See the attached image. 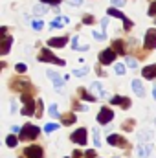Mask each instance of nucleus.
<instances>
[{"label":"nucleus","mask_w":156,"mask_h":158,"mask_svg":"<svg viewBox=\"0 0 156 158\" xmlns=\"http://www.w3.org/2000/svg\"><path fill=\"white\" fill-rule=\"evenodd\" d=\"M114 59H116V52H114L112 48L103 50V52L99 53V63H101V64H110V63H114Z\"/></svg>","instance_id":"obj_4"},{"label":"nucleus","mask_w":156,"mask_h":158,"mask_svg":"<svg viewBox=\"0 0 156 158\" xmlns=\"http://www.w3.org/2000/svg\"><path fill=\"white\" fill-rule=\"evenodd\" d=\"M132 90H134V94L136 96H145V90H143V85H142V81L140 79H132Z\"/></svg>","instance_id":"obj_14"},{"label":"nucleus","mask_w":156,"mask_h":158,"mask_svg":"<svg viewBox=\"0 0 156 158\" xmlns=\"http://www.w3.org/2000/svg\"><path fill=\"white\" fill-rule=\"evenodd\" d=\"M109 15H110V17H117L119 20H123V24H125V31H129V30L132 28V22H130L121 11H117V9H114V7H110V9H109Z\"/></svg>","instance_id":"obj_6"},{"label":"nucleus","mask_w":156,"mask_h":158,"mask_svg":"<svg viewBox=\"0 0 156 158\" xmlns=\"http://www.w3.org/2000/svg\"><path fill=\"white\" fill-rule=\"evenodd\" d=\"M83 22H84V24H92V22H94V17H92V15H84V17H83Z\"/></svg>","instance_id":"obj_33"},{"label":"nucleus","mask_w":156,"mask_h":158,"mask_svg":"<svg viewBox=\"0 0 156 158\" xmlns=\"http://www.w3.org/2000/svg\"><path fill=\"white\" fill-rule=\"evenodd\" d=\"M33 109H35V101H30V103H26V107L22 109V114H24V116H33V114H37Z\"/></svg>","instance_id":"obj_18"},{"label":"nucleus","mask_w":156,"mask_h":158,"mask_svg":"<svg viewBox=\"0 0 156 158\" xmlns=\"http://www.w3.org/2000/svg\"><path fill=\"white\" fill-rule=\"evenodd\" d=\"M39 59L40 63H53V64H59V66H63L64 64V61L63 59H59V57H55L50 50H40V53H39Z\"/></svg>","instance_id":"obj_2"},{"label":"nucleus","mask_w":156,"mask_h":158,"mask_svg":"<svg viewBox=\"0 0 156 158\" xmlns=\"http://www.w3.org/2000/svg\"><path fill=\"white\" fill-rule=\"evenodd\" d=\"M64 24H68V17H59L51 22V28H63Z\"/></svg>","instance_id":"obj_20"},{"label":"nucleus","mask_w":156,"mask_h":158,"mask_svg":"<svg viewBox=\"0 0 156 158\" xmlns=\"http://www.w3.org/2000/svg\"><path fill=\"white\" fill-rule=\"evenodd\" d=\"M66 42H68V39H66V37H55V39H50V40H48V46H51V48H63Z\"/></svg>","instance_id":"obj_12"},{"label":"nucleus","mask_w":156,"mask_h":158,"mask_svg":"<svg viewBox=\"0 0 156 158\" xmlns=\"http://www.w3.org/2000/svg\"><path fill=\"white\" fill-rule=\"evenodd\" d=\"M110 103H112V105H121L123 110H127V109L130 107V99H129V98H121V96H114V98L110 99Z\"/></svg>","instance_id":"obj_11"},{"label":"nucleus","mask_w":156,"mask_h":158,"mask_svg":"<svg viewBox=\"0 0 156 158\" xmlns=\"http://www.w3.org/2000/svg\"><path fill=\"white\" fill-rule=\"evenodd\" d=\"M132 127H134V119H127V121L123 123V129H125V131H132Z\"/></svg>","instance_id":"obj_31"},{"label":"nucleus","mask_w":156,"mask_h":158,"mask_svg":"<svg viewBox=\"0 0 156 158\" xmlns=\"http://www.w3.org/2000/svg\"><path fill=\"white\" fill-rule=\"evenodd\" d=\"M123 4H125V0H112V6H117V7L123 6Z\"/></svg>","instance_id":"obj_42"},{"label":"nucleus","mask_w":156,"mask_h":158,"mask_svg":"<svg viewBox=\"0 0 156 158\" xmlns=\"http://www.w3.org/2000/svg\"><path fill=\"white\" fill-rule=\"evenodd\" d=\"M72 48H74V50H79V52L88 50V46H81V44H79V37H77V35L74 37V40H72Z\"/></svg>","instance_id":"obj_23"},{"label":"nucleus","mask_w":156,"mask_h":158,"mask_svg":"<svg viewBox=\"0 0 156 158\" xmlns=\"http://www.w3.org/2000/svg\"><path fill=\"white\" fill-rule=\"evenodd\" d=\"M149 15H151V17H154L156 15V2L151 4V7H149Z\"/></svg>","instance_id":"obj_36"},{"label":"nucleus","mask_w":156,"mask_h":158,"mask_svg":"<svg viewBox=\"0 0 156 158\" xmlns=\"http://www.w3.org/2000/svg\"><path fill=\"white\" fill-rule=\"evenodd\" d=\"M17 72H18V74H24V72H26V64H24V63H18V64H17Z\"/></svg>","instance_id":"obj_34"},{"label":"nucleus","mask_w":156,"mask_h":158,"mask_svg":"<svg viewBox=\"0 0 156 158\" xmlns=\"http://www.w3.org/2000/svg\"><path fill=\"white\" fill-rule=\"evenodd\" d=\"M114 118V112L110 110V109H103L99 114H97V121L101 123V125H107V123H110Z\"/></svg>","instance_id":"obj_7"},{"label":"nucleus","mask_w":156,"mask_h":158,"mask_svg":"<svg viewBox=\"0 0 156 158\" xmlns=\"http://www.w3.org/2000/svg\"><path fill=\"white\" fill-rule=\"evenodd\" d=\"M88 72V68H81V70H74V76H84Z\"/></svg>","instance_id":"obj_37"},{"label":"nucleus","mask_w":156,"mask_h":158,"mask_svg":"<svg viewBox=\"0 0 156 158\" xmlns=\"http://www.w3.org/2000/svg\"><path fill=\"white\" fill-rule=\"evenodd\" d=\"M42 28H44V24H42L40 20H35V22H33V30H42Z\"/></svg>","instance_id":"obj_38"},{"label":"nucleus","mask_w":156,"mask_h":158,"mask_svg":"<svg viewBox=\"0 0 156 158\" xmlns=\"http://www.w3.org/2000/svg\"><path fill=\"white\" fill-rule=\"evenodd\" d=\"M40 134V129L37 125H24L22 127V131H20V140H24V142H30V140H35L37 136Z\"/></svg>","instance_id":"obj_1"},{"label":"nucleus","mask_w":156,"mask_h":158,"mask_svg":"<svg viewBox=\"0 0 156 158\" xmlns=\"http://www.w3.org/2000/svg\"><path fill=\"white\" fill-rule=\"evenodd\" d=\"M90 90H94V92H97V96H105V90H103V86L96 81V83H92L90 85Z\"/></svg>","instance_id":"obj_22"},{"label":"nucleus","mask_w":156,"mask_h":158,"mask_svg":"<svg viewBox=\"0 0 156 158\" xmlns=\"http://www.w3.org/2000/svg\"><path fill=\"white\" fill-rule=\"evenodd\" d=\"M127 64H129L130 68H136V66H138V61L132 59V57H127Z\"/></svg>","instance_id":"obj_32"},{"label":"nucleus","mask_w":156,"mask_h":158,"mask_svg":"<svg viewBox=\"0 0 156 158\" xmlns=\"http://www.w3.org/2000/svg\"><path fill=\"white\" fill-rule=\"evenodd\" d=\"M145 48H149V50H154L156 48V30H147V33H145Z\"/></svg>","instance_id":"obj_9"},{"label":"nucleus","mask_w":156,"mask_h":158,"mask_svg":"<svg viewBox=\"0 0 156 158\" xmlns=\"http://www.w3.org/2000/svg\"><path fill=\"white\" fill-rule=\"evenodd\" d=\"M50 116L51 118H59V110H57V105H50Z\"/></svg>","instance_id":"obj_27"},{"label":"nucleus","mask_w":156,"mask_h":158,"mask_svg":"<svg viewBox=\"0 0 156 158\" xmlns=\"http://www.w3.org/2000/svg\"><path fill=\"white\" fill-rule=\"evenodd\" d=\"M11 131H13V134H15V132H20V131H22V129H20V127H18V125H13V127H11Z\"/></svg>","instance_id":"obj_44"},{"label":"nucleus","mask_w":156,"mask_h":158,"mask_svg":"<svg viewBox=\"0 0 156 158\" xmlns=\"http://www.w3.org/2000/svg\"><path fill=\"white\" fill-rule=\"evenodd\" d=\"M138 156L140 158H149L151 156V145H140V147H138Z\"/></svg>","instance_id":"obj_17"},{"label":"nucleus","mask_w":156,"mask_h":158,"mask_svg":"<svg viewBox=\"0 0 156 158\" xmlns=\"http://www.w3.org/2000/svg\"><path fill=\"white\" fill-rule=\"evenodd\" d=\"M84 158H96V151H94V149H88V151L84 153Z\"/></svg>","instance_id":"obj_35"},{"label":"nucleus","mask_w":156,"mask_h":158,"mask_svg":"<svg viewBox=\"0 0 156 158\" xmlns=\"http://www.w3.org/2000/svg\"><path fill=\"white\" fill-rule=\"evenodd\" d=\"M11 42H13V37L11 35H7V37H4V44H2V55H6L7 52H9V48H11Z\"/></svg>","instance_id":"obj_19"},{"label":"nucleus","mask_w":156,"mask_h":158,"mask_svg":"<svg viewBox=\"0 0 156 158\" xmlns=\"http://www.w3.org/2000/svg\"><path fill=\"white\" fill-rule=\"evenodd\" d=\"M9 86L11 88H15V90H22V94H31L33 92V86L30 85V81H26V79H15V81H11L9 83Z\"/></svg>","instance_id":"obj_3"},{"label":"nucleus","mask_w":156,"mask_h":158,"mask_svg":"<svg viewBox=\"0 0 156 158\" xmlns=\"http://www.w3.org/2000/svg\"><path fill=\"white\" fill-rule=\"evenodd\" d=\"M79 94H81V98H83L84 101H90V103H92V101H96V98H94V96H90L84 88H79Z\"/></svg>","instance_id":"obj_24"},{"label":"nucleus","mask_w":156,"mask_h":158,"mask_svg":"<svg viewBox=\"0 0 156 158\" xmlns=\"http://www.w3.org/2000/svg\"><path fill=\"white\" fill-rule=\"evenodd\" d=\"M114 72H116L117 76H123V74H125V66H123V64H119V63H117L116 66H114Z\"/></svg>","instance_id":"obj_30"},{"label":"nucleus","mask_w":156,"mask_h":158,"mask_svg":"<svg viewBox=\"0 0 156 158\" xmlns=\"http://www.w3.org/2000/svg\"><path fill=\"white\" fill-rule=\"evenodd\" d=\"M74 158H83V155H81V151H74Z\"/></svg>","instance_id":"obj_45"},{"label":"nucleus","mask_w":156,"mask_h":158,"mask_svg":"<svg viewBox=\"0 0 156 158\" xmlns=\"http://www.w3.org/2000/svg\"><path fill=\"white\" fill-rule=\"evenodd\" d=\"M70 138H72V142H76V143H79V145H84V143H86V129H83V127L77 129Z\"/></svg>","instance_id":"obj_8"},{"label":"nucleus","mask_w":156,"mask_h":158,"mask_svg":"<svg viewBox=\"0 0 156 158\" xmlns=\"http://www.w3.org/2000/svg\"><path fill=\"white\" fill-rule=\"evenodd\" d=\"M48 76L51 77V81H53V86H55V88H61V86L64 85V79L59 77V76H57V74H55L53 70H48Z\"/></svg>","instance_id":"obj_15"},{"label":"nucleus","mask_w":156,"mask_h":158,"mask_svg":"<svg viewBox=\"0 0 156 158\" xmlns=\"http://www.w3.org/2000/svg\"><path fill=\"white\" fill-rule=\"evenodd\" d=\"M109 143H110V145H117V147H129L127 140H125L123 136H119V134H110V136H109Z\"/></svg>","instance_id":"obj_10"},{"label":"nucleus","mask_w":156,"mask_h":158,"mask_svg":"<svg viewBox=\"0 0 156 158\" xmlns=\"http://www.w3.org/2000/svg\"><path fill=\"white\" fill-rule=\"evenodd\" d=\"M92 132H94V143H96V147H99V145H101V138H99V131H97V129H94Z\"/></svg>","instance_id":"obj_29"},{"label":"nucleus","mask_w":156,"mask_h":158,"mask_svg":"<svg viewBox=\"0 0 156 158\" xmlns=\"http://www.w3.org/2000/svg\"><path fill=\"white\" fill-rule=\"evenodd\" d=\"M149 138H151V132H142V134H140V140H142V142H145V140H149Z\"/></svg>","instance_id":"obj_39"},{"label":"nucleus","mask_w":156,"mask_h":158,"mask_svg":"<svg viewBox=\"0 0 156 158\" xmlns=\"http://www.w3.org/2000/svg\"><path fill=\"white\" fill-rule=\"evenodd\" d=\"M22 153H24L26 158H42L44 156V155H42V149H40L39 145H30V147H26Z\"/></svg>","instance_id":"obj_5"},{"label":"nucleus","mask_w":156,"mask_h":158,"mask_svg":"<svg viewBox=\"0 0 156 158\" xmlns=\"http://www.w3.org/2000/svg\"><path fill=\"white\" fill-rule=\"evenodd\" d=\"M33 13L35 15H44V13H48V7L46 6H35L33 7Z\"/></svg>","instance_id":"obj_26"},{"label":"nucleus","mask_w":156,"mask_h":158,"mask_svg":"<svg viewBox=\"0 0 156 158\" xmlns=\"http://www.w3.org/2000/svg\"><path fill=\"white\" fill-rule=\"evenodd\" d=\"M153 92H154V99H156V86H154V90H153Z\"/></svg>","instance_id":"obj_46"},{"label":"nucleus","mask_w":156,"mask_h":158,"mask_svg":"<svg viewBox=\"0 0 156 158\" xmlns=\"http://www.w3.org/2000/svg\"><path fill=\"white\" fill-rule=\"evenodd\" d=\"M61 123H63V125H72V123H76V114H74V112L63 114V116H61Z\"/></svg>","instance_id":"obj_16"},{"label":"nucleus","mask_w":156,"mask_h":158,"mask_svg":"<svg viewBox=\"0 0 156 158\" xmlns=\"http://www.w3.org/2000/svg\"><path fill=\"white\" fill-rule=\"evenodd\" d=\"M40 2H44V4H53V6H55V4H59L61 0H40Z\"/></svg>","instance_id":"obj_43"},{"label":"nucleus","mask_w":156,"mask_h":158,"mask_svg":"<svg viewBox=\"0 0 156 158\" xmlns=\"http://www.w3.org/2000/svg\"><path fill=\"white\" fill-rule=\"evenodd\" d=\"M17 138H15V134H9L7 136V140H6V143H7V147H17Z\"/></svg>","instance_id":"obj_25"},{"label":"nucleus","mask_w":156,"mask_h":158,"mask_svg":"<svg viewBox=\"0 0 156 158\" xmlns=\"http://www.w3.org/2000/svg\"><path fill=\"white\" fill-rule=\"evenodd\" d=\"M92 35H94V39H96V40H103V39H105V35H101L99 31H94Z\"/></svg>","instance_id":"obj_40"},{"label":"nucleus","mask_w":156,"mask_h":158,"mask_svg":"<svg viewBox=\"0 0 156 158\" xmlns=\"http://www.w3.org/2000/svg\"><path fill=\"white\" fill-rule=\"evenodd\" d=\"M142 76L147 79H154L156 77V64H149V66H145L143 70H142Z\"/></svg>","instance_id":"obj_13"},{"label":"nucleus","mask_w":156,"mask_h":158,"mask_svg":"<svg viewBox=\"0 0 156 158\" xmlns=\"http://www.w3.org/2000/svg\"><path fill=\"white\" fill-rule=\"evenodd\" d=\"M68 4H70V6H81L83 0H68Z\"/></svg>","instance_id":"obj_41"},{"label":"nucleus","mask_w":156,"mask_h":158,"mask_svg":"<svg viewBox=\"0 0 156 158\" xmlns=\"http://www.w3.org/2000/svg\"><path fill=\"white\" fill-rule=\"evenodd\" d=\"M112 50L116 52V53H125V44H123V40H114V44H112Z\"/></svg>","instance_id":"obj_21"},{"label":"nucleus","mask_w":156,"mask_h":158,"mask_svg":"<svg viewBox=\"0 0 156 158\" xmlns=\"http://www.w3.org/2000/svg\"><path fill=\"white\" fill-rule=\"evenodd\" d=\"M55 129H59V123H48L44 127V132H53Z\"/></svg>","instance_id":"obj_28"}]
</instances>
